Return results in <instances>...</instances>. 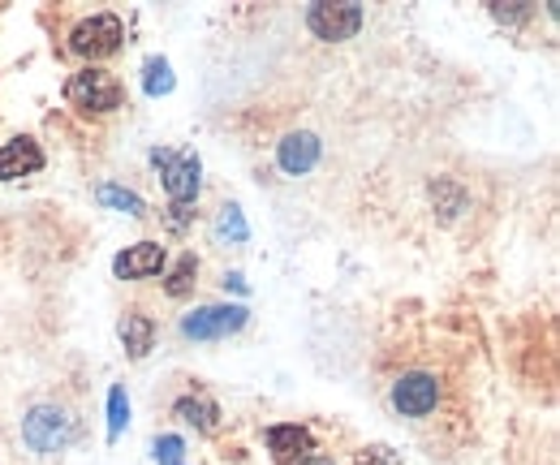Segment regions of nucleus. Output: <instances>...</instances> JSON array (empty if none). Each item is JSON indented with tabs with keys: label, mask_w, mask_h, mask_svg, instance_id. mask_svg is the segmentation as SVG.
Returning a JSON list of instances; mask_svg holds the SVG:
<instances>
[{
	"label": "nucleus",
	"mask_w": 560,
	"mask_h": 465,
	"mask_svg": "<svg viewBox=\"0 0 560 465\" xmlns=\"http://www.w3.org/2000/svg\"><path fill=\"white\" fill-rule=\"evenodd\" d=\"M66 100H70V108H78V113L104 117V113H117V108L126 104V86H121V78H117L113 69L86 66V69H78V73H70Z\"/></svg>",
	"instance_id": "1"
},
{
	"label": "nucleus",
	"mask_w": 560,
	"mask_h": 465,
	"mask_svg": "<svg viewBox=\"0 0 560 465\" xmlns=\"http://www.w3.org/2000/svg\"><path fill=\"white\" fill-rule=\"evenodd\" d=\"M22 440H26V449L39 453V457L66 453L73 440V418L61 409V405L39 400V405H31L26 418H22Z\"/></svg>",
	"instance_id": "2"
},
{
	"label": "nucleus",
	"mask_w": 560,
	"mask_h": 465,
	"mask_svg": "<svg viewBox=\"0 0 560 465\" xmlns=\"http://www.w3.org/2000/svg\"><path fill=\"white\" fill-rule=\"evenodd\" d=\"M121 44H126V22L117 13H91V18H82L70 31V53H78L91 66L113 57Z\"/></svg>",
	"instance_id": "3"
},
{
	"label": "nucleus",
	"mask_w": 560,
	"mask_h": 465,
	"mask_svg": "<svg viewBox=\"0 0 560 465\" xmlns=\"http://www.w3.org/2000/svg\"><path fill=\"white\" fill-rule=\"evenodd\" d=\"M151 164L164 173V195L173 202L195 207L203 190V164L195 151H151Z\"/></svg>",
	"instance_id": "4"
},
{
	"label": "nucleus",
	"mask_w": 560,
	"mask_h": 465,
	"mask_svg": "<svg viewBox=\"0 0 560 465\" xmlns=\"http://www.w3.org/2000/svg\"><path fill=\"white\" fill-rule=\"evenodd\" d=\"M246 328V306H199L190 315H182V336L186 340H224V336Z\"/></svg>",
	"instance_id": "5"
},
{
	"label": "nucleus",
	"mask_w": 560,
	"mask_h": 465,
	"mask_svg": "<svg viewBox=\"0 0 560 465\" xmlns=\"http://www.w3.org/2000/svg\"><path fill=\"white\" fill-rule=\"evenodd\" d=\"M306 26H311L315 39L341 44V39H353L362 31V9L358 4H311Z\"/></svg>",
	"instance_id": "6"
},
{
	"label": "nucleus",
	"mask_w": 560,
	"mask_h": 465,
	"mask_svg": "<svg viewBox=\"0 0 560 465\" xmlns=\"http://www.w3.org/2000/svg\"><path fill=\"white\" fill-rule=\"evenodd\" d=\"M393 405L401 418H427L440 405V380L427 371H410L393 384Z\"/></svg>",
	"instance_id": "7"
},
{
	"label": "nucleus",
	"mask_w": 560,
	"mask_h": 465,
	"mask_svg": "<svg viewBox=\"0 0 560 465\" xmlns=\"http://www.w3.org/2000/svg\"><path fill=\"white\" fill-rule=\"evenodd\" d=\"M264 444H268V453H272L277 465H298L315 453V435H311L306 427H298V422H277V427H268V431H264Z\"/></svg>",
	"instance_id": "8"
},
{
	"label": "nucleus",
	"mask_w": 560,
	"mask_h": 465,
	"mask_svg": "<svg viewBox=\"0 0 560 465\" xmlns=\"http://www.w3.org/2000/svg\"><path fill=\"white\" fill-rule=\"evenodd\" d=\"M319 151H324L319 133H311V130L284 133V138L277 142V164H280V173H289V177H302V173H311V168L319 164Z\"/></svg>",
	"instance_id": "9"
},
{
	"label": "nucleus",
	"mask_w": 560,
	"mask_h": 465,
	"mask_svg": "<svg viewBox=\"0 0 560 465\" xmlns=\"http://www.w3.org/2000/svg\"><path fill=\"white\" fill-rule=\"evenodd\" d=\"M44 168V151L35 138H9L0 142V182H18V177H31Z\"/></svg>",
	"instance_id": "10"
},
{
	"label": "nucleus",
	"mask_w": 560,
	"mask_h": 465,
	"mask_svg": "<svg viewBox=\"0 0 560 465\" xmlns=\"http://www.w3.org/2000/svg\"><path fill=\"white\" fill-rule=\"evenodd\" d=\"M168 264V255H164V246L160 242H139V246H126L117 259H113V271L121 276V280H151V276H160Z\"/></svg>",
	"instance_id": "11"
},
{
	"label": "nucleus",
	"mask_w": 560,
	"mask_h": 465,
	"mask_svg": "<svg viewBox=\"0 0 560 465\" xmlns=\"http://www.w3.org/2000/svg\"><path fill=\"white\" fill-rule=\"evenodd\" d=\"M173 418H182L186 427H195L199 435H215L220 431V405L211 397H182L177 405H173Z\"/></svg>",
	"instance_id": "12"
},
{
	"label": "nucleus",
	"mask_w": 560,
	"mask_h": 465,
	"mask_svg": "<svg viewBox=\"0 0 560 465\" xmlns=\"http://www.w3.org/2000/svg\"><path fill=\"white\" fill-rule=\"evenodd\" d=\"M117 333H121V345L130 349V358H147L151 345H155V319L142 315V311H126L121 324H117Z\"/></svg>",
	"instance_id": "13"
},
{
	"label": "nucleus",
	"mask_w": 560,
	"mask_h": 465,
	"mask_svg": "<svg viewBox=\"0 0 560 465\" xmlns=\"http://www.w3.org/2000/svg\"><path fill=\"white\" fill-rule=\"evenodd\" d=\"M431 202H435V211L444 216V220H453V216H462L466 211V190L453 182V177H435L431 182Z\"/></svg>",
	"instance_id": "14"
},
{
	"label": "nucleus",
	"mask_w": 560,
	"mask_h": 465,
	"mask_svg": "<svg viewBox=\"0 0 560 465\" xmlns=\"http://www.w3.org/2000/svg\"><path fill=\"white\" fill-rule=\"evenodd\" d=\"M215 237H220V242H233V246L250 242V224H246V216H242L237 202H224V207H220V216H215Z\"/></svg>",
	"instance_id": "15"
},
{
	"label": "nucleus",
	"mask_w": 560,
	"mask_h": 465,
	"mask_svg": "<svg viewBox=\"0 0 560 465\" xmlns=\"http://www.w3.org/2000/svg\"><path fill=\"white\" fill-rule=\"evenodd\" d=\"M95 199L104 202V207H113V211H126V216H135V220H142V216H147V202H142L135 190H126V186H113V182H104V186L95 190Z\"/></svg>",
	"instance_id": "16"
},
{
	"label": "nucleus",
	"mask_w": 560,
	"mask_h": 465,
	"mask_svg": "<svg viewBox=\"0 0 560 465\" xmlns=\"http://www.w3.org/2000/svg\"><path fill=\"white\" fill-rule=\"evenodd\" d=\"M195 280H199V259L186 251V255L173 264V271H168V280H164V293H168V298H186V293L195 289Z\"/></svg>",
	"instance_id": "17"
},
{
	"label": "nucleus",
	"mask_w": 560,
	"mask_h": 465,
	"mask_svg": "<svg viewBox=\"0 0 560 465\" xmlns=\"http://www.w3.org/2000/svg\"><path fill=\"white\" fill-rule=\"evenodd\" d=\"M177 86V78H173V66L164 61V57H151L147 66H142V91L155 100V95H168Z\"/></svg>",
	"instance_id": "18"
},
{
	"label": "nucleus",
	"mask_w": 560,
	"mask_h": 465,
	"mask_svg": "<svg viewBox=\"0 0 560 465\" xmlns=\"http://www.w3.org/2000/svg\"><path fill=\"white\" fill-rule=\"evenodd\" d=\"M126 422H130V397L121 384H113L108 388V440H117L126 431Z\"/></svg>",
	"instance_id": "19"
},
{
	"label": "nucleus",
	"mask_w": 560,
	"mask_h": 465,
	"mask_svg": "<svg viewBox=\"0 0 560 465\" xmlns=\"http://www.w3.org/2000/svg\"><path fill=\"white\" fill-rule=\"evenodd\" d=\"M151 457H155V465H186V440L182 435H155Z\"/></svg>",
	"instance_id": "20"
},
{
	"label": "nucleus",
	"mask_w": 560,
	"mask_h": 465,
	"mask_svg": "<svg viewBox=\"0 0 560 465\" xmlns=\"http://www.w3.org/2000/svg\"><path fill=\"white\" fill-rule=\"evenodd\" d=\"M358 465H401V462L393 457V449H380V444H375V449H362V453H358Z\"/></svg>",
	"instance_id": "21"
},
{
	"label": "nucleus",
	"mask_w": 560,
	"mask_h": 465,
	"mask_svg": "<svg viewBox=\"0 0 560 465\" xmlns=\"http://www.w3.org/2000/svg\"><path fill=\"white\" fill-rule=\"evenodd\" d=\"M491 13H495V22H509V26H517L522 18H526V4H491Z\"/></svg>",
	"instance_id": "22"
},
{
	"label": "nucleus",
	"mask_w": 560,
	"mask_h": 465,
	"mask_svg": "<svg viewBox=\"0 0 560 465\" xmlns=\"http://www.w3.org/2000/svg\"><path fill=\"white\" fill-rule=\"evenodd\" d=\"M190 216H195V211H190L186 202H173V207H168V229H173V233H182V229L190 224Z\"/></svg>",
	"instance_id": "23"
},
{
	"label": "nucleus",
	"mask_w": 560,
	"mask_h": 465,
	"mask_svg": "<svg viewBox=\"0 0 560 465\" xmlns=\"http://www.w3.org/2000/svg\"><path fill=\"white\" fill-rule=\"evenodd\" d=\"M224 289H233V293H246V280H242V271H224Z\"/></svg>",
	"instance_id": "24"
},
{
	"label": "nucleus",
	"mask_w": 560,
	"mask_h": 465,
	"mask_svg": "<svg viewBox=\"0 0 560 465\" xmlns=\"http://www.w3.org/2000/svg\"><path fill=\"white\" fill-rule=\"evenodd\" d=\"M298 465H337V462H332V457H328V453H311V457H306V462H298Z\"/></svg>",
	"instance_id": "25"
}]
</instances>
